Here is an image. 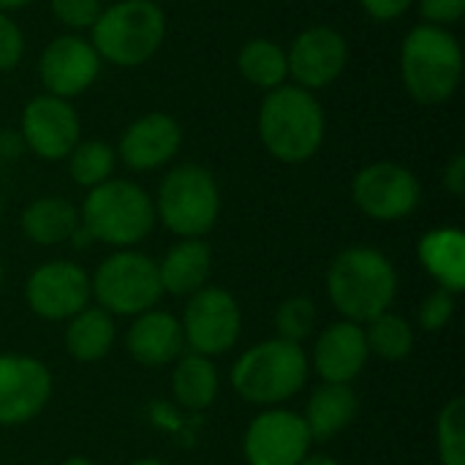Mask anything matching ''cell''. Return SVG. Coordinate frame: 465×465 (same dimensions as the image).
<instances>
[{
  "label": "cell",
  "mask_w": 465,
  "mask_h": 465,
  "mask_svg": "<svg viewBox=\"0 0 465 465\" xmlns=\"http://www.w3.org/2000/svg\"><path fill=\"white\" fill-rule=\"evenodd\" d=\"M398 294L392 262L368 245L341 251L327 270V297L335 311L354 324H368L387 313Z\"/></svg>",
  "instance_id": "obj_1"
},
{
  "label": "cell",
  "mask_w": 465,
  "mask_h": 465,
  "mask_svg": "<svg viewBox=\"0 0 465 465\" xmlns=\"http://www.w3.org/2000/svg\"><path fill=\"white\" fill-rule=\"evenodd\" d=\"M259 136L272 158L302 163L324 142V112L311 90L281 84L267 93L259 109Z\"/></svg>",
  "instance_id": "obj_2"
},
{
  "label": "cell",
  "mask_w": 465,
  "mask_h": 465,
  "mask_svg": "<svg viewBox=\"0 0 465 465\" xmlns=\"http://www.w3.org/2000/svg\"><path fill=\"white\" fill-rule=\"evenodd\" d=\"M403 84L414 101L433 106L455 95L463 76V49L447 27L417 25L401 49Z\"/></svg>",
  "instance_id": "obj_3"
},
{
  "label": "cell",
  "mask_w": 465,
  "mask_h": 465,
  "mask_svg": "<svg viewBox=\"0 0 465 465\" xmlns=\"http://www.w3.org/2000/svg\"><path fill=\"white\" fill-rule=\"evenodd\" d=\"M311 373V360L300 343L281 338L256 343L232 368L234 392L253 406H281L294 398Z\"/></svg>",
  "instance_id": "obj_4"
},
{
  "label": "cell",
  "mask_w": 465,
  "mask_h": 465,
  "mask_svg": "<svg viewBox=\"0 0 465 465\" xmlns=\"http://www.w3.org/2000/svg\"><path fill=\"white\" fill-rule=\"evenodd\" d=\"M82 229L90 240L131 248L142 242L155 226V204L144 188L131 180H106L84 196L79 213Z\"/></svg>",
  "instance_id": "obj_5"
},
{
  "label": "cell",
  "mask_w": 465,
  "mask_h": 465,
  "mask_svg": "<svg viewBox=\"0 0 465 465\" xmlns=\"http://www.w3.org/2000/svg\"><path fill=\"white\" fill-rule=\"evenodd\" d=\"M166 35V16L153 0H120L93 25V49L101 60L134 68L147 63Z\"/></svg>",
  "instance_id": "obj_6"
},
{
  "label": "cell",
  "mask_w": 465,
  "mask_h": 465,
  "mask_svg": "<svg viewBox=\"0 0 465 465\" xmlns=\"http://www.w3.org/2000/svg\"><path fill=\"white\" fill-rule=\"evenodd\" d=\"M153 204L155 218H161L172 234L183 240H199L218 221L221 191L213 172L199 163H180L166 172Z\"/></svg>",
  "instance_id": "obj_7"
},
{
  "label": "cell",
  "mask_w": 465,
  "mask_h": 465,
  "mask_svg": "<svg viewBox=\"0 0 465 465\" xmlns=\"http://www.w3.org/2000/svg\"><path fill=\"white\" fill-rule=\"evenodd\" d=\"M90 292L112 316H139L153 311L163 294L158 264L136 251H117L106 256L90 278Z\"/></svg>",
  "instance_id": "obj_8"
},
{
  "label": "cell",
  "mask_w": 465,
  "mask_h": 465,
  "mask_svg": "<svg viewBox=\"0 0 465 465\" xmlns=\"http://www.w3.org/2000/svg\"><path fill=\"white\" fill-rule=\"evenodd\" d=\"M183 335L193 354L218 357L234 349L242 332V313L237 300L218 286H204L188 297L183 313Z\"/></svg>",
  "instance_id": "obj_9"
},
{
  "label": "cell",
  "mask_w": 465,
  "mask_h": 465,
  "mask_svg": "<svg viewBox=\"0 0 465 465\" xmlns=\"http://www.w3.org/2000/svg\"><path fill=\"white\" fill-rule=\"evenodd\" d=\"M351 193L357 207L373 221L409 218L422 199V188L414 172L392 161H379L360 169Z\"/></svg>",
  "instance_id": "obj_10"
},
{
  "label": "cell",
  "mask_w": 465,
  "mask_h": 465,
  "mask_svg": "<svg viewBox=\"0 0 465 465\" xmlns=\"http://www.w3.org/2000/svg\"><path fill=\"white\" fill-rule=\"evenodd\" d=\"M90 297V275L74 262H46L30 272L25 286L30 311L46 322H68L87 308Z\"/></svg>",
  "instance_id": "obj_11"
},
{
  "label": "cell",
  "mask_w": 465,
  "mask_h": 465,
  "mask_svg": "<svg viewBox=\"0 0 465 465\" xmlns=\"http://www.w3.org/2000/svg\"><path fill=\"white\" fill-rule=\"evenodd\" d=\"M311 433L302 414L286 409H267L259 414L242 439L248 465H300L311 452Z\"/></svg>",
  "instance_id": "obj_12"
},
{
  "label": "cell",
  "mask_w": 465,
  "mask_h": 465,
  "mask_svg": "<svg viewBox=\"0 0 465 465\" xmlns=\"http://www.w3.org/2000/svg\"><path fill=\"white\" fill-rule=\"evenodd\" d=\"M52 398L49 368L27 354H0V428H16L44 411Z\"/></svg>",
  "instance_id": "obj_13"
},
{
  "label": "cell",
  "mask_w": 465,
  "mask_h": 465,
  "mask_svg": "<svg viewBox=\"0 0 465 465\" xmlns=\"http://www.w3.org/2000/svg\"><path fill=\"white\" fill-rule=\"evenodd\" d=\"M22 142L44 161L68 158L79 144V117L65 98L35 95L22 112Z\"/></svg>",
  "instance_id": "obj_14"
},
{
  "label": "cell",
  "mask_w": 465,
  "mask_h": 465,
  "mask_svg": "<svg viewBox=\"0 0 465 465\" xmlns=\"http://www.w3.org/2000/svg\"><path fill=\"white\" fill-rule=\"evenodd\" d=\"M286 60H289V74L297 79L300 87L322 90L343 74L349 63V46L338 30L319 25L302 30L294 38L292 49L286 52Z\"/></svg>",
  "instance_id": "obj_15"
},
{
  "label": "cell",
  "mask_w": 465,
  "mask_h": 465,
  "mask_svg": "<svg viewBox=\"0 0 465 465\" xmlns=\"http://www.w3.org/2000/svg\"><path fill=\"white\" fill-rule=\"evenodd\" d=\"M101 71V57L93 49L90 41L76 35H60L54 38L38 63V74L49 95L57 98H74L84 93Z\"/></svg>",
  "instance_id": "obj_16"
},
{
  "label": "cell",
  "mask_w": 465,
  "mask_h": 465,
  "mask_svg": "<svg viewBox=\"0 0 465 465\" xmlns=\"http://www.w3.org/2000/svg\"><path fill=\"white\" fill-rule=\"evenodd\" d=\"M183 144V128L174 117L150 112L134 120L120 139V158L134 172H153L169 163Z\"/></svg>",
  "instance_id": "obj_17"
},
{
  "label": "cell",
  "mask_w": 465,
  "mask_h": 465,
  "mask_svg": "<svg viewBox=\"0 0 465 465\" xmlns=\"http://www.w3.org/2000/svg\"><path fill=\"white\" fill-rule=\"evenodd\" d=\"M371 351L365 327L354 322H338L327 327L313 346V368L327 384H351L368 365Z\"/></svg>",
  "instance_id": "obj_18"
},
{
  "label": "cell",
  "mask_w": 465,
  "mask_h": 465,
  "mask_svg": "<svg viewBox=\"0 0 465 465\" xmlns=\"http://www.w3.org/2000/svg\"><path fill=\"white\" fill-rule=\"evenodd\" d=\"M183 346H185V335L180 319L174 313L155 311V308L139 313L125 335L128 354L144 368H163L174 362L183 354Z\"/></svg>",
  "instance_id": "obj_19"
},
{
  "label": "cell",
  "mask_w": 465,
  "mask_h": 465,
  "mask_svg": "<svg viewBox=\"0 0 465 465\" xmlns=\"http://www.w3.org/2000/svg\"><path fill=\"white\" fill-rule=\"evenodd\" d=\"M213 272V253L210 245L202 240H180L169 248L163 262L158 264V278L163 294L172 297H191L207 286Z\"/></svg>",
  "instance_id": "obj_20"
},
{
  "label": "cell",
  "mask_w": 465,
  "mask_h": 465,
  "mask_svg": "<svg viewBox=\"0 0 465 465\" xmlns=\"http://www.w3.org/2000/svg\"><path fill=\"white\" fill-rule=\"evenodd\" d=\"M420 262L439 283V289L450 294H460L465 289V234L455 226H441L428 232L420 240Z\"/></svg>",
  "instance_id": "obj_21"
},
{
  "label": "cell",
  "mask_w": 465,
  "mask_h": 465,
  "mask_svg": "<svg viewBox=\"0 0 465 465\" xmlns=\"http://www.w3.org/2000/svg\"><path fill=\"white\" fill-rule=\"evenodd\" d=\"M360 411V401L357 392L351 390V384H322L313 390L308 406H305V425L311 439L316 441H330L335 436H341L357 417Z\"/></svg>",
  "instance_id": "obj_22"
},
{
  "label": "cell",
  "mask_w": 465,
  "mask_h": 465,
  "mask_svg": "<svg viewBox=\"0 0 465 465\" xmlns=\"http://www.w3.org/2000/svg\"><path fill=\"white\" fill-rule=\"evenodd\" d=\"M117 330H114V316L106 313L98 305L82 308L76 316L68 319L65 327V351L76 362H101L112 346H114Z\"/></svg>",
  "instance_id": "obj_23"
},
{
  "label": "cell",
  "mask_w": 465,
  "mask_h": 465,
  "mask_svg": "<svg viewBox=\"0 0 465 465\" xmlns=\"http://www.w3.org/2000/svg\"><path fill=\"white\" fill-rule=\"evenodd\" d=\"M22 234L35 245H60L79 229V210L63 196H44L22 210Z\"/></svg>",
  "instance_id": "obj_24"
},
{
  "label": "cell",
  "mask_w": 465,
  "mask_h": 465,
  "mask_svg": "<svg viewBox=\"0 0 465 465\" xmlns=\"http://www.w3.org/2000/svg\"><path fill=\"white\" fill-rule=\"evenodd\" d=\"M218 371L210 357L202 354H180L174 360V373H172V392L174 401L188 409V411H204L215 403L218 398Z\"/></svg>",
  "instance_id": "obj_25"
},
{
  "label": "cell",
  "mask_w": 465,
  "mask_h": 465,
  "mask_svg": "<svg viewBox=\"0 0 465 465\" xmlns=\"http://www.w3.org/2000/svg\"><path fill=\"white\" fill-rule=\"evenodd\" d=\"M237 65H240V74L262 87V90H275L286 82L289 76V60H286V52L270 41V38H253L248 41L242 49H240V57H237Z\"/></svg>",
  "instance_id": "obj_26"
},
{
  "label": "cell",
  "mask_w": 465,
  "mask_h": 465,
  "mask_svg": "<svg viewBox=\"0 0 465 465\" xmlns=\"http://www.w3.org/2000/svg\"><path fill=\"white\" fill-rule=\"evenodd\" d=\"M368 351L384 362H403L414 351V330L398 313H381L365 327Z\"/></svg>",
  "instance_id": "obj_27"
},
{
  "label": "cell",
  "mask_w": 465,
  "mask_h": 465,
  "mask_svg": "<svg viewBox=\"0 0 465 465\" xmlns=\"http://www.w3.org/2000/svg\"><path fill=\"white\" fill-rule=\"evenodd\" d=\"M114 150L106 142H79L68 155V172L71 180L82 188H95L106 180H112L114 172Z\"/></svg>",
  "instance_id": "obj_28"
},
{
  "label": "cell",
  "mask_w": 465,
  "mask_h": 465,
  "mask_svg": "<svg viewBox=\"0 0 465 465\" xmlns=\"http://www.w3.org/2000/svg\"><path fill=\"white\" fill-rule=\"evenodd\" d=\"M439 465H465V401L452 398L436 422Z\"/></svg>",
  "instance_id": "obj_29"
},
{
  "label": "cell",
  "mask_w": 465,
  "mask_h": 465,
  "mask_svg": "<svg viewBox=\"0 0 465 465\" xmlns=\"http://www.w3.org/2000/svg\"><path fill=\"white\" fill-rule=\"evenodd\" d=\"M316 302L305 294L289 297L281 302V308L275 311V330L281 341L289 343H302L313 335L316 327Z\"/></svg>",
  "instance_id": "obj_30"
},
{
  "label": "cell",
  "mask_w": 465,
  "mask_h": 465,
  "mask_svg": "<svg viewBox=\"0 0 465 465\" xmlns=\"http://www.w3.org/2000/svg\"><path fill=\"white\" fill-rule=\"evenodd\" d=\"M455 316V294L436 289L433 294L425 297V302L420 305V324L428 332H439L444 330Z\"/></svg>",
  "instance_id": "obj_31"
},
{
  "label": "cell",
  "mask_w": 465,
  "mask_h": 465,
  "mask_svg": "<svg viewBox=\"0 0 465 465\" xmlns=\"http://www.w3.org/2000/svg\"><path fill=\"white\" fill-rule=\"evenodd\" d=\"M54 16L65 27H93L101 16V0H52Z\"/></svg>",
  "instance_id": "obj_32"
},
{
  "label": "cell",
  "mask_w": 465,
  "mask_h": 465,
  "mask_svg": "<svg viewBox=\"0 0 465 465\" xmlns=\"http://www.w3.org/2000/svg\"><path fill=\"white\" fill-rule=\"evenodd\" d=\"M22 52H25L22 30L0 11V71L16 68V63L22 60Z\"/></svg>",
  "instance_id": "obj_33"
},
{
  "label": "cell",
  "mask_w": 465,
  "mask_h": 465,
  "mask_svg": "<svg viewBox=\"0 0 465 465\" xmlns=\"http://www.w3.org/2000/svg\"><path fill=\"white\" fill-rule=\"evenodd\" d=\"M465 11V0H420V14L425 25H455Z\"/></svg>",
  "instance_id": "obj_34"
},
{
  "label": "cell",
  "mask_w": 465,
  "mask_h": 465,
  "mask_svg": "<svg viewBox=\"0 0 465 465\" xmlns=\"http://www.w3.org/2000/svg\"><path fill=\"white\" fill-rule=\"evenodd\" d=\"M360 3L379 22H392L411 5V0H360Z\"/></svg>",
  "instance_id": "obj_35"
},
{
  "label": "cell",
  "mask_w": 465,
  "mask_h": 465,
  "mask_svg": "<svg viewBox=\"0 0 465 465\" xmlns=\"http://www.w3.org/2000/svg\"><path fill=\"white\" fill-rule=\"evenodd\" d=\"M444 188L452 196H463L465 193V155H455L450 161V166L444 169Z\"/></svg>",
  "instance_id": "obj_36"
},
{
  "label": "cell",
  "mask_w": 465,
  "mask_h": 465,
  "mask_svg": "<svg viewBox=\"0 0 465 465\" xmlns=\"http://www.w3.org/2000/svg\"><path fill=\"white\" fill-rule=\"evenodd\" d=\"M22 147H25L22 136H16V134H0V155L16 158L22 153Z\"/></svg>",
  "instance_id": "obj_37"
},
{
  "label": "cell",
  "mask_w": 465,
  "mask_h": 465,
  "mask_svg": "<svg viewBox=\"0 0 465 465\" xmlns=\"http://www.w3.org/2000/svg\"><path fill=\"white\" fill-rule=\"evenodd\" d=\"M300 465H341V463H338L335 458H330V455H322V452H319V455H311V452H308Z\"/></svg>",
  "instance_id": "obj_38"
},
{
  "label": "cell",
  "mask_w": 465,
  "mask_h": 465,
  "mask_svg": "<svg viewBox=\"0 0 465 465\" xmlns=\"http://www.w3.org/2000/svg\"><path fill=\"white\" fill-rule=\"evenodd\" d=\"M30 0H0V11L5 14V11H16V8H25Z\"/></svg>",
  "instance_id": "obj_39"
},
{
  "label": "cell",
  "mask_w": 465,
  "mask_h": 465,
  "mask_svg": "<svg viewBox=\"0 0 465 465\" xmlns=\"http://www.w3.org/2000/svg\"><path fill=\"white\" fill-rule=\"evenodd\" d=\"M60 465H95L90 458H82V455H74V458H65Z\"/></svg>",
  "instance_id": "obj_40"
},
{
  "label": "cell",
  "mask_w": 465,
  "mask_h": 465,
  "mask_svg": "<svg viewBox=\"0 0 465 465\" xmlns=\"http://www.w3.org/2000/svg\"><path fill=\"white\" fill-rule=\"evenodd\" d=\"M131 465H169L166 460H158V458H139V460H134Z\"/></svg>",
  "instance_id": "obj_41"
},
{
  "label": "cell",
  "mask_w": 465,
  "mask_h": 465,
  "mask_svg": "<svg viewBox=\"0 0 465 465\" xmlns=\"http://www.w3.org/2000/svg\"><path fill=\"white\" fill-rule=\"evenodd\" d=\"M0 283H3V262H0Z\"/></svg>",
  "instance_id": "obj_42"
},
{
  "label": "cell",
  "mask_w": 465,
  "mask_h": 465,
  "mask_svg": "<svg viewBox=\"0 0 465 465\" xmlns=\"http://www.w3.org/2000/svg\"><path fill=\"white\" fill-rule=\"evenodd\" d=\"M0 213H3V196H0Z\"/></svg>",
  "instance_id": "obj_43"
},
{
  "label": "cell",
  "mask_w": 465,
  "mask_h": 465,
  "mask_svg": "<svg viewBox=\"0 0 465 465\" xmlns=\"http://www.w3.org/2000/svg\"><path fill=\"white\" fill-rule=\"evenodd\" d=\"M428 465H439V463H428Z\"/></svg>",
  "instance_id": "obj_44"
}]
</instances>
